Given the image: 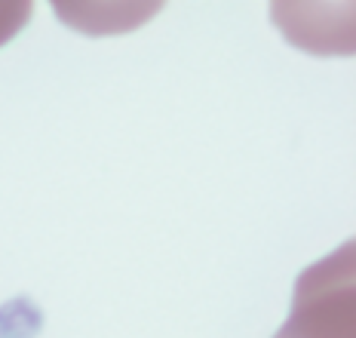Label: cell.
<instances>
[{"mask_svg":"<svg viewBox=\"0 0 356 338\" xmlns=\"http://www.w3.org/2000/svg\"><path fill=\"white\" fill-rule=\"evenodd\" d=\"M277 338H353V240L298 277L292 317Z\"/></svg>","mask_w":356,"mask_h":338,"instance_id":"1","label":"cell"},{"mask_svg":"<svg viewBox=\"0 0 356 338\" xmlns=\"http://www.w3.org/2000/svg\"><path fill=\"white\" fill-rule=\"evenodd\" d=\"M31 10L34 6L28 0H0V47L10 43L25 28V22L31 19Z\"/></svg>","mask_w":356,"mask_h":338,"instance_id":"2","label":"cell"}]
</instances>
